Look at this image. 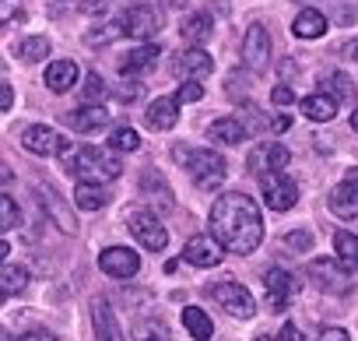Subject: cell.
<instances>
[{
  "instance_id": "6da1fadb",
  "label": "cell",
  "mask_w": 358,
  "mask_h": 341,
  "mask_svg": "<svg viewBox=\"0 0 358 341\" xmlns=\"http://www.w3.org/2000/svg\"><path fill=\"white\" fill-rule=\"evenodd\" d=\"M211 236L229 253H253L264 239V218L246 194H222L211 204Z\"/></svg>"
},
{
  "instance_id": "7a4b0ae2",
  "label": "cell",
  "mask_w": 358,
  "mask_h": 341,
  "mask_svg": "<svg viewBox=\"0 0 358 341\" xmlns=\"http://www.w3.org/2000/svg\"><path fill=\"white\" fill-rule=\"evenodd\" d=\"M64 169L88 183H99V180H116L123 173L120 158L113 155V148H92V144H81V148H67L64 151Z\"/></svg>"
},
{
  "instance_id": "3957f363",
  "label": "cell",
  "mask_w": 358,
  "mask_h": 341,
  "mask_svg": "<svg viewBox=\"0 0 358 341\" xmlns=\"http://www.w3.org/2000/svg\"><path fill=\"white\" fill-rule=\"evenodd\" d=\"M176 162H183L201 190H215L225 183V158L211 148H176Z\"/></svg>"
},
{
  "instance_id": "277c9868",
  "label": "cell",
  "mask_w": 358,
  "mask_h": 341,
  "mask_svg": "<svg viewBox=\"0 0 358 341\" xmlns=\"http://www.w3.org/2000/svg\"><path fill=\"white\" fill-rule=\"evenodd\" d=\"M211 295L225 306V313H232V316H239V320H250V316H257V299H253V292L246 288V285H239V281H215L211 285Z\"/></svg>"
},
{
  "instance_id": "5b68a950",
  "label": "cell",
  "mask_w": 358,
  "mask_h": 341,
  "mask_svg": "<svg viewBox=\"0 0 358 341\" xmlns=\"http://www.w3.org/2000/svg\"><path fill=\"white\" fill-rule=\"evenodd\" d=\"M127 225H130L134 239H137L144 250H165V243H169V229H165L148 208H134V211L127 215Z\"/></svg>"
},
{
  "instance_id": "8992f818",
  "label": "cell",
  "mask_w": 358,
  "mask_h": 341,
  "mask_svg": "<svg viewBox=\"0 0 358 341\" xmlns=\"http://www.w3.org/2000/svg\"><path fill=\"white\" fill-rule=\"evenodd\" d=\"M260 197L267 201V208L274 211H292L295 201H299V187L292 176L285 173H264L260 176Z\"/></svg>"
},
{
  "instance_id": "52a82bcc",
  "label": "cell",
  "mask_w": 358,
  "mask_h": 341,
  "mask_svg": "<svg viewBox=\"0 0 358 341\" xmlns=\"http://www.w3.org/2000/svg\"><path fill=\"white\" fill-rule=\"evenodd\" d=\"M309 281L320 292H330V295H344L351 288V281H348V274H344V267H341L337 257H316L309 264Z\"/></svg>"
},
{
  "instance_id": "ba28073f",
  "label": "cell",
  "mask_w": 358,
  "mask_h": 341,
  "mask_svg": "<svg viewBox=\"0 0 358 341\" xmlns=\"http://www.w3.org/2000/svg\"><path fill=\"white\" fill-rule=\"evenodd\" d=\"M330 211L337 218H358V169H348L330 194Z\"/></svg>"
},
{
  "instance_id": "9c48e42d",
  "label": "cell",
  "mask_w": 358,
  "mask_h": 341,
  "mask_svg": "<svg viewBox=\"0 0 358 341\" xmlns=\"http://www.w3.org/2000/svg\"><path fill=\"white\" fill-rule=\"evenodd\" d=\"M99 267L109 278H134L141 271V257L134 250H127V246H109V250H102Z\"/></svg>"
},
{
  "instance_id": "30bf717a",
  "label": "cell",
  "mask_w": 358,
  "mask_h": 341,
  "mask_svg": "<svg viewBox=\"0 0 358 341\" xmlns=\"http://www.w3.org/2000/svg\"><path fill=\"white\" fill-rule=\"evenodd\" d=\"M267 60H271V36L264 25H250L243 36V64L260 71V67H267Z\"/></svg>"
},
{
  "instance_id": "8fae6325",
  "label": "cell",
  "mask_w": 358,
  "mask_h": 341,
  "mask_svg": "<svg viewBox=\"0 0 358 341\" xmlns=\"http://www.w3.org/2000/svg\"><path fill=\"white\" fill-rule=\"evenodd\" d=\"M222 257H225V246L215 236H194L183 246V260L194 267H215V264H222Z\"/></svg>"
},
{
  "instance_id": "7c38bea8",
  "label": "cell",
  "mask_w": 358,
  "mask_h": 341,
  "mask_svg": "<svg viewBox=\"0 0 358 341\" xmlns=\"http://www.w3.org/2000/svg\"><path fill=\"white\" fill-rule=\"evenodd\" d=\"M211 57L204 53V50H183V53H179L176 57V64H172V74L176 78H183V81H201V78H208L211 74Z\"/></svg>"
},
{
  "instance_id": "4fadbf2b",
  "label": "cell",
  "mask_w": 358,
  "mask_h": 341,
  "mask_svg": "<svg viewBox=\"0 0 358 341\" xmlns=\"http://www.w3.org/2000/svg\"><path fill=\"white\" fill-rule=\"evenodd\" d=\"M22 141L32 155H64L67 151V137H60L53 127H29Z\"/></svg>"
},
{
  "instance_id": "5bb4252c",
  "label": "cell",
  "mask_w": 358,
  "mask_h": 341,
  "mask_svg": "<svg viewBox=\"0 0 358 341\" xmlns=\"http://www.w3.org/2000/svg\"><path fill=\"white\" fill-rule=\"evenodd\" d=\"M264 285H267V299H271L274 309H285V306L295 299V292H299L292 271H281V267H271L267 278H264Z\"/></svg>"
},
{
  "instance_id": "9a60e30c",
  "label": "cell",
  "mask_w": 358,
  "mask_h": 341,
  "mask_svg": "<svg viewBox=\"0 0 358 341\" xmlns=\"http://www.w3.org/2000/svg\"><path fill=\"white\" fill-rule=\"evenodd\" d=\"M64 123L74 127L78 134H95V130H102V127L109 123V113H106V106H92V102H85V106L71 109V113L64 116Z\"/></svg>"
},
{
  "instance_id": "2e32d148",
  "label": "cell",
  "mask_w": 358,
  "mask_h": 341,
  "mask_svg": "<svg viewBox=\"0 0 358 341\" xmlns=\"http://www.w3.org/2000/svg\"><path fill=\"white\" fill-rule=\"evenodd\" d=\"M288 148L285 144H260L253 155H250V169H253V173H281V169L288 165Z\"/></svg>"
},
{
  "instance_id": "e0dca14e",
  "label": "cell",
  "mask_w": 358,
  "mask_h": 341,
  "mask_svg": "<svg viewBox=\"0 0 358 341\" xmlns=\"http://www.w3.org/2000/svg\"><path fill=\"white\" fill-rule=\"evenodd\" d=\"M155 29H158L155 11L144 8V4H137V8H130V11L123 15V32H127L130 39H151Z\"/></svg>"
},
{
  "instance_id": "ac0fdd59",
  "label": "cell",
  "mask_w": 358,
  "mask_h": 341,
  "mask_svg": "<svg viewBox=\"0 0 358 341\" xmlns=\"http://www.w3.org/2000/svg\"><path fill=\"white\" fill-rule=\"evenodd\" d=\"M176 120H179V99H169V95L165 99H155L148 106V113H144V123L151 130H172Z\"/></svg>"
},
{
  "instance_id": "d6986e66",
  "label": "cell",
  "mask_w": 358,
  "mask_h": 341,
  "mask_svg": "<svg viewBox=\"0 0 358 341\" xmlns=\"http://www.w3.org/2000/svg\"><path fill=\"white\" fill-rule=\"evenodd\" d=\"M92 323H95V337L99 341H123L120 323H116V316H113V309H109L106 299H95L92 302Z\"/></svg>"
},
{
  "instance_id": "ffe728a7",
  "label": "cell",
  "mask_w": 358,
  "mask_h": 341,
  "mask_svg": "<svg viewBox=\"0 0 358 341\" xmlns=\"http://www.w3.org/2000/svg\"><path fill=\"white\" fill-rule=\"evenodd\" d=\"M78 85V64L74 60H53L50 67H46V88L50 92H71Z\"/></svg>"
},
{
  "instance_id": "44dd1931",
  "label": "cell",
  "mask_w": 358,
  "mask_h": 341,
  "mask_svg": "<svg viewBox=\"0 0 358 341\" xmlns=\"http://www.w3.org/2000/svg\"><path fill=\"white\" fill-rule=\"evenodd\" d=\"M292 32H295L299 39H320V36L327 32V18H323L316 8H306V11H299V15H295Z\"/></svg>"
},
{
  "instance_id": "7402d4cb",
  "label": "cell",
  "mask_w": 358,
  "mask_h": 341,
  "mask_svg": "<svg viewBox=\"0 0 358 341\" xmlns=\"http://www.w3.org/2000/svg\"><path fill=\"white\" fill-rule=\"evenodd\" d=\"M337 99H330L327 92H316V95H306L302 99V113L309 116V120H316V123H327V120H334L337 116Z\"/></svg>"
},
{
  "instance_id": "603a6c76",
  "label": "cell",
  "mask_w": 358,
  "mask_h": 341,
  "mask_svg": "<svg viewBox=\"0 0 358 341\" xmlns=\"http://www.w3.org/2000/svg\"><path fill=\"white\" fill-rule=\"evenodd\" d=\"M179 36H183L187 43H204L211 36V15L208 11H190L183 22H179Z\"/></svg>"
},
{
  "instance_id": "cb8c5ba5",
  "label": "cell",
  "mask_w": 358,
  "mask_h": 341,
  "mask_svg": "<svg viewBox=\"0 0 358 341\" xmlns=\"http://www.w3.org/2000/svg\"><path fill=\"white\" fill-rule=\"evenodd\" d=\"M155 60H158V46L144 43V46L130 50V53L120 60V71H123V74H141V71H151V67H155Z\"/></svg>"
},
{
  "instance_id": "d4e9b609",
  "label": "cell",
  "mask_w": 358,
  "mask_h": 341,
  "mask_svg": "<svg viewBox=\"0 0 358 341\" xmlns=\"http://www.w3.org/2000/svg\"><path fill=\"white\" fill-rule=\"evenodd\" d=\"M208 137H211V144H239L246 137V127L236 116H225V120H215L208 127Z\"/></svg>"
},
{
  "instance_id": "484cf974",
  "label": "cell",
  "mask_w": 358,
  "mask_h": 341,
  "mask_svg": "<svg viewBox=\"0 0 358 341\" xmlns=\"http://www.w3.org/2000/svg\"><path fill=\"white\" fill-rule=\"evenodd\" d=\"M106 201H109V197H106V190H102L99 183H88V180H81V183L74 187V204H78L81 211H99Z\"/></svg>"
},
{
  "instance_id": "4316f807",
  "label": "cell",
  "mask_w": 358,
  "mask_h": 341,
  "mask_svg": "<svg viewBox=\"0 0 358 341\" xmlns=\"http://www.w3.org/2000/svg\"><path fill=\"white\" fill-rule=\"evenodd\" d=\"M183 327H187L197 341H211V334H215L211 316H208L204 309H197V306H187V309H183Z\"/></svg>"
},
{
  "instance_id": "83f0119b",
  "label": "cell",
  "mask_w": 358,
  "mask_h": 341,
  "mask_svg": "<svg viewBox=\"0 0 358 341\" xmlns=\"http://www.w3.org/2000/svg\"><path fill=\"white\" fill-rule=\"evenodd\" d=\"M334 250H337V260L344 271H358V236L355 232H337Z\"/></svg>"
},
{
  "instance_id": "f1b7e54d",
  "label": "cell",
  "mask_w": 358,
  "mask_h": 341,
  "mask_svg": "<svg viewBox=\"0 0 358 341\" xmlns=\"http://www.w3.org/2000/svg\"><path fill=\"white\" fill-rule=\"evenodd\" d=\"M320 88H323L330 99H337V102H351V99H355V88H351L348 74H327V78H320Z\"/></svg>"
},
{
  "instance_id": "f546056e",
  "label": "cell",
  "mask_w": 358,
  "mask_h": 341,
  "mask_svg": "<svg viewBox=\"0 0 358 341\" xmlns=\"http://www.w3.org/2000/svg\"><path fill=\"white\" fill-rule=\"evenodd\" d=\"M18 53H22V60H25V64L46 60V57H50V39H46V36H29V39L18 46Z\"/></svg>"
},
{
  "instance_id": "4dcf8cb0",
  "label": "cell",
  "mask_w": 358,
  "mask_h": 341,
  "mask_svg": "<svg viewBox=\"0 0 358 341\" xmlns=\"http://www.w3.org/2000/svg\"><path fill=\"white\" fill-rule=\"evenodd\" d=\"M134 341H172V337H169L165 323H158V320H137L134 323Z\"/></svg>"
},
{
  "instance_id": "1f68e13d",
  "label": "cell",
  "mask_w": 358,
  "mask_h": 341,
  "mask_svg": "<svg viewBox=\"0 0 358 341\" xmlns=\"http://www.w3.org/2000/svg\"><path fill=\"white\" fill-rule=\"evenodd\" d=\"M0 285H4L8 295H18V292L29 285V271L18 267V264H8V267H4V278H0Z\"/></svg>"
},
{
  "instance_id": "d6a6232c",
  "label": "cell",
  "mask_w": 358,
  "mask_h": 341,
  "mask_svg": "<svg viewBox=\"0 0 358 341\" xmlns=\"http://www.w3.org/2000/svg\"><path fill=\"white\" fill-rule=\"evenodd\" d=\"M113 88H106V81L99 78V74H88L85 78V88H81V95H85V102H92V106H99L106 95H109Z\"/></svg>"
},
{
  "instance_id": "836d02e7",
  "label": "cell",
  "mask_w": 358,
  "mask_h": 341,
  "mask_svg": "<svg viewBox=\"0 0 358 341\" xmlns=\"http://www.w3.org/2000/svg\"><path fill=\"white\" fill-rule=\"evenodd\" d=\"M39 194L46 197V208H50V211H53V215L60 218V225H64V232H74V218L60 211V194H53L50 187H39Z\"/></svg>"
},
{
  "instance_id": "e575fe53",
  "label": "cell",
  "mask_w": 358,
  "mask_h": 341,
  "mask_svg": "<svg viewBox=\"0 0 358 341\" xmlns=\"http://www.w3.org/2000/svg\"><path fill=\"white\" fill-rule=\"evenodd\" d=\"M15 225H18V204H15L11 194H4V197H0V229L11 232Z\"/></svg>"
},
{
  "instance_id": "d590c367",
  "label": "cell",
  "mask_w": 358,
  "mask_h": 341,
  "mask_svg": "<svg viewBox=\"0 0 358 341\" xmlns=\"http://www.w3.org/2000/svg\"><path fill=\"white\" fill-rule=\"evenodd\" d=\"M116 36H127V32H123V18H120V22H109V25H99V29L88 36V43H92V46H102V43H109V39H116Z\"/></svg>"
},
{
  "instance_id": "8d00e7d4",
  "label": "cell",
  "mask_w": 358,
  "mask_h": 341,
  "mask_svg": "<svg viewBox=\"0 0 358 341\" xmlns=\"http://www.w3.org/2000/svg\"><path fill=\"white\" fill-rule=\"evenodd\" d=\"M109 144H113L116 151H134V148L141 144V137H137V130H130V127H120V130H113Z\"/></svg>"
},
{
  "instance_id": "74e56055",
  "label": "cell",
  "mask_w": 358,
  "mask_h": 341,
  "mask_svg": "<svg viewBox=\"0 0 358 341\" xmlns=\"http://www.w3.org/2000/svg\"><path fill=\"white\" fill-rule=\"evenodd\" d=\"M176 99H179V102H201V99H204L201 81H183V88L176 92Z\"/></svg>"
},
{
  "instance_id": "f35d334b",
  "label": "cell",
  "mask_w": 358,
  "mask_h": 341,
  "mask_svg": "<svg viewBox=\"0 0 358 341\" xmlns=\"http://www.w3.org/2000/svg\"><path fill=\"white\" fill-rule=\"evenodd\" d=\"M18 15H22V4H18V0H0V22H4V25H11Z\"/></svg>"
},
{
  "instance_id": "ab89813d",
  "label": "cell",
  "mask_w": 358,
  "mask_h": 341,
  "mask_svg": "<svg viewBox=\"0 0 358 341\" xmlns=\"http://www.w3.org/2000/svg\"><path fill=\"white\" fill-rule=\"evenodd\" d=\"M271 102H274L278 109H285V106H292V102H295V92H292L288 85H278V88L271 92Z\"/></svg>"
},
{
  "instance_id": "60d3db41",
  "label": "cell",
  "mask_w": 358,
  "mask_h": 341,
  "mask_svg": "<svg viewBox=\"0 0 358 341\" xmlns=\"http://www.w3.org/2000/svg\"><path fill=\"white\" fill-rule=\"evenodd\" d=\"M116 95H120L123 102H134L137 95H144V85H141V81H127V85L116 88Z\"/></svg>"
},
{
  "instance_id": "b9f144b4",
  "label": "cell",
  "mask_w": 358,
  "mask_h": 341,
  "mask_svg": "<svg viewBox=\"0 0 358 341\" xmlns=\"http://www.w3.org/2000/svg\"><path fill=\"white\" fill-rule=\"evenodd\" d=\"M8 341H57V334H50V330L36 327V330H25L22 337H8Z\"/></svg>"
},
{
  "instance_id": "7bdbcfd3",
  "label": "cell",
  "mask_w": 358,
  "mask_h": 341,
  "mask_svg": "<svg viewBox=\"0 0 358 341\" xmlns=\"http://www.w3.org/2000/svg\"><path fill=\"white\" fill-rule=\"evenodd\" d=\"M285 243H288L292 250H309V246H313V236H309V232H292Z\"/></svg>"
},
{
  "instance_id": "ee69618b",
  "label": "cell",
  "mask_w": 358,
  "mask_h": 341,
  "mask_svg": "<svg viewBox=\"0 0 358 341\" xmlns=\"http://www.w3.org/2000/svg\"><path fill=\"white\" fill-rule=\"evenodd\" d=\"M81 11L85 15H106L109 11V0H81Z\"/></svg>"
},
{
  "instance_id": "f6af8a7d",
  "label": "cell",
  "mask_w": 358,
  "mask_h": 341,
  "mask_svg": "<svg viewBox=\"0 0 358 341\" xmlns=\"http://www.w3.org/2000/svg\"><path fill=\"white\" fill-rule=\"evenodd\" d=\"M316 341H351V337H348V330H341V327H330V330H323Z\"/></svg>"
},
{
  "instance_id": "bcb514c9",
  "label": "cell",
  "mask_w": 358,
  "mask_h": 341,
  "mask_svg": "<svg viewBox=\"0 0 358 341\" xmlns=\"http://www.w3.org/2000/svg\"><path fill=\"white\" fill-rule=\"evenodd\" d=\"M278 341H302V337H299V327H295V323H285L281 334H278Z\"/></svg>"
},
{
  "instance_id": "7dc6e473",
  "label": "cell",
  "mask_w": 358,
  "mask_h": 341,
  "mask_svg": "<svg viewBox=\"0 0 358 341\" xmlns=\"http://www.w3.org/2000/svg\"><path fill=\"white\" fill-rule=\"evenodd\" d=\"M11 102H15V92H11V85H0V106H4V113L11 109Z\"/></svg>"
},
{
  "instance_id": "c3c4849f",
  "label": "cell",
  "mask_w": 358,
  "mask_h": 341,
  "mask_svg": "<svg viewBox=\"0 0 358 341\" xmlns=\"http://www.w3.org/2000/svg\"><path fill=\"white\" fill-rule=\"evenodd\" d=\"M341 57H344V60H358V39L344 43V46H341Z\"/></svg>"
},
{
  "instance_id": "681fc988",
  "label": "cell",
  "mask_w": 358,
  "mask_h": 341,
  "mask_svg": "<svg viewBox=\"0 0 358 341\" xmlns=\"http://www.w3.org/2000/svg\"><path fill=\"white\" fill-rule=\"evenodd\" d=\"M271 127H274V130H288V127H292V120L281 113V116H274V120H271Z\"/></svg>"
},
{
  "instance_id": "f907efd6",
  "label": "cell",
  "mask_w": 358,
  "mask_h": 341,
  "mask_svg": "<svg viewBox=\"0 0 358 341\" xmlns=\"http://www.w3.org/2000/svg\"><path fill=\"white\" fill-rule=\"evenodd\" d=\"M351 127H355V130H358V109H355V113H351Z\"/></svg>"
},
{
  "instance_id": "816d5d0a",
  "label": "cell",
  "mask_w": 358,
  "mask_h": 341,
  "mask_svg": "<svg viewBox=\"0 0 358 341\" xmlns=\"http://www.w3.org/2000/svg\"><path fill=\"white\" fill-rule=\"evenodd\" d=\"M257 341H271V337H267V334H260V337H257Z\"/></svg>"
}]
</instances>
